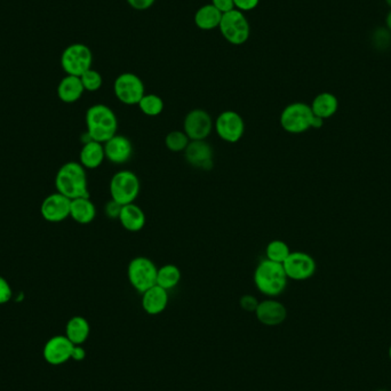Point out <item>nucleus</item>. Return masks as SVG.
I'll use <instances>...</instances> for the list:
<instances>
[{
  "label": "nucleus",
  "mask_w": 391,
  "mask_h": 391,
  "mask_svg": "<svg viewBox=\"0 0 391 391\" xmlns=\"http://www.w3.org/2000/svg\"><path fill=\"white\" fill-rule=\"evenodd\" d=\"M86 134L97 142L106 143L116 135L118 131V119L116 113L106 104H94L88 108L85 116Z\"/></svg>",
  "instance_id": "nucleus-1"
},
{
  "label": "nucleus",
  "mask_w": 391,
  "mask_h": 391,
  "mask_svg": "<svg viewBox=\"0 0 391 391\" xmlns=\"http://www.w3.org/2000/svg\"><path fill=\"white\" fill-rule=\"evenodd\" d=\"M56 191L70 201L90 197L88 173L81 163L68 162L58 168L56 176Z\"/></svg>",
  "instance_id": "nucleus-2"
},
{
  "label": "nucleus",
  "mask_w": 391,
  "mask_h": 391,
  "mask_svg": "<svg viewBox=\"0 0 391 391\" xmlns=\"http://www.w3.org/2000/svg\"><path fill=\"white\" fill-rule=\"evenodd\" d=\"M288 278L281 263L263 259L256 265L254 272V285L261 294L275 298L288 288Z\"/></svg>",
  "instance_id": "nucleus-3"
},
{
  "label": "nucleus",
  "mask_w": 391,
  "mask_h": 391,
  "mask_svg": "<svg viewBox=\"0 0 391 391\" xmlns=\"http://www.w3.org/2000/svg\"><path fill=\"white\" fill-rule=\"evenodd\" d=\"M111 199L120 205L132 204L139 197L141 182L138 175L132 171L117 172L109 183Z\"/></svg>",
  "instance_id": "nucleus-4"
},
{
  "label": "nucleus",
  "mask_w": 391,
  "mask_h": 391,
  "mask_svg": "<svg viewBox=\"0 0 391 391\" xmlns=\"http://www.w3.org/2000/svg\"><path fill=\"white\" fill-rule=\"evenodd\" d=\"M314 113L310 106L303 102L288 104L281 111L279 123L285 132L290 134H302L311 128Z\"/></svg>",
  "instance_id": "nucleus-5"
},
{
  "label": "nucleus",
  "mask_w": 391,
  "mask_h": 391,
  "mask_svg": "<svg viewBox=\"0 0 391 391\" xmlns=\"http://www.w3.org/2000/svg\"><path fill=\"white\" fill-rule=\"evenodd\" d=\"M158 268L152 260L146 256H138L131 260L127 267V278L135 291L143 292L155 286Z\"/></svg>",
  "instance_id": "nucleus-6"
},
{
  "label": "nucleus",
  "mask_w": 391,
  "mask_h": 391,
  "mask_svg": "<svg viewBox=\"0 0 391 391\" xmlns=\"http://www.w3.org/2000/svg\"><path fill=\"white\" fill-rule=\"evenodd\" d=\"M91 49L84 44H72L63 51L61 56L62 69L67 75L81 77L83 74L92 69Z\"/></svg>",
  "instance_id": "nucleus-7"
},
{
  "label": "nucleus",
  "mask_w": 391,
  "mask_h": 391,
  "mask_svg": "<svg viewBox=\"0 0 391 391\" xmlns=\"http://www.w3.org/2000/svg\"><path fill=\"white\" fill-rule=\"evenodd\" d=\"M219 28L222 36L233 45H242L247 42L251 33L249 21L236 8L222 15Z\"/></svg>",
  "instance_id": "nucleus-8"
},
{
  "label": "nucleus",
  "mask_w": 391,
  "mask_h": 391,
  "mask_svg": "<svg viewBox=\"0 0 391 391\" xmlns=\"http://www.w3.org/2000/svg\"><path fill=\"white\" fill-rule=\"evenodd\" d=\"M113 92L117 99L126 106H138L144 97V84L141 78L132 72L118 76L113 84Z\"/></svg>",
  "instance_id": "nucleus-9"
},
{
  "label": "nucleus",
  "mask_w": 391,
  "mask_h": 391,
  "mask_svg": "<svg viewBox=\"0 0 391 391\" xmlns=\"http://www.w3.org/2000/svg\"><path fill=\"white\" fill-rule=\"evenodd\" d=\"M214 128L217 136L226 143L240 142L245 133V123L236 111L226 110L221 113L214 122Z\"/></svg>",
  "instance_id": "nucleus-10"
},
{
  "label": "nucleus",
  "mask_w": 391,
  "mask_h": 391,
  "mask_svg": "<svg viewBox=\"0 0 391 391\" xmlns=\"http://www.w3.org/2000/svg\"><path fill=\"white\" fill-rule=\"evenodd\" d=\"M285 274L288 279L302 281L311 278L316 272L317 265L314 258L308 253L291 252L283 263Z\"/></svg>",
  "instance_id": "nucleus-11"
},
{
  "label": "nucleus",
  "mask_w": 391,
  "mask_h": 391,
  "mask_svg": "<svg viewBox=\"0 0 391 391\" xmlns=\"http://www.w3.org/2000/svg\"><path fill=\"white\" fill-rule=\"evenodd\" d=\"M214 123L212 117L203 109L189 111L183 120V132L190 141H203L213 132Z\"/></svg>",
  "instance_id": "nucleus-12"
},
{
  "label": "nucleus",
  "mask_w": 391,
  "mask_h": 391,
  "mask_svg": "<svg viewBox=\"0 0 391 391\" xmlns=\"http://www.w3.org/2000/svg\"><path fill=\"white\" fill-rule=\"evenodd\" d=\"M70 204L72 201L69 198L56 191L42 201L40 214L46 221L58 224L70 217Z\"/></svg>",
  "instance_id": "nucleus-13"
},
{
  "label": "nucleus",
  "mask_w": 391,
  "mask_h": 391,
  "mask_svg": "<svg viewBox=\"0 0 391 391\" xmlns=\"http://www.w3.org/2000/svg\"><path fill=\"white\" fill-rule=\"evenodd\" d=\"M185 157L188 164L192 167L201 171H210L213 168V148L205 140L190 141L185 150Z\"/></svg>",
  "instance_id": "nucleus-14"
},
{
  "label": "nucleus",
  "mask_w": 391,
  "mask_h": 391,
  "mask_svg": "<svg viewBox=\"0 0 391 391\" xmlns=\"http://www.w3.org/2000/svg\"><path fill=\"white\" fill-rule=\"evenodd\" d=\"M75 344L65 335H56L46 342L44 347V358L52 365H61L72 359Z\"/></svg>",
  "instance_id": "nucleus-15"
},
{
  "label": "nucleus",
  "mask_w": 391,
  "mask_h": 391,
  "mask_svg": "<svg viewBox=\"0 0 391 391\" xmlns=\"http://www.w3.org/2000/svg\"><path fill=\"white\" fill-rule=\"evenodd\" d=\"M106 159L115 165H124L132 158L134 148L132 141L124 135H116L103 143Z\"/></svg>",
  "instance_id": "nucleus-16"
},
{
  "label": "nucleus",
  "mask_w": 391,
  "mask_h": 391,
  "mask_svg": "<svg viewBox=\"0 0 391 391\" xmlns=\"http://www.w3.org/2000/svg\"><path fill=\"white\" fill-rule=\"evenodd\" d=\"M254 314L256 319L265 326H277L288 318V309L279 301L267 299L260 302Z\"/></svg>",
  "instance_id": "nucleus-17"
},
{
  "label": "nucleus",
  "mask_w": 391,
  "mask_h": 391,
  "mask_svg": "<svg viewBox=\"0 0 391 391\" xmlns=\"http://www.w3.org/2000/svg\"><path fill=\"white\" fill-rule=\"evenodd\" d=\"M168 291L160 288L158 285L152 286L149 290L142 293V304L143 310L146 311L147 314L156 316V315L162 314L165 311L168 306Z\"/></svg>",
  "instance_id": "nucleus-18"
},
{
  "label": "nucleus",
  "mask_w": 391,
  "mask_h": 391,
  "mask_svg": "<svg viewBox=\"0 0 391 391\" xmlns=\"http://www.w3.org/2000/svg\"><path fill=\"white\" fill-rule=\"evenodd\" d=\"M118 220L124 229L130 233H138L146 226L147 217L142 208L135 203H132L124 205Z\"/></svg>",
  "instance_id": "nucleus-19"
},
{
  "label": "nucleus",
  "mask_w": 391,
  "mask_h": 391,
  "mask_svg": "<svg viewBox=\"0 0 391 391\" xmlns=\"http://www.w3.org/2000/svg\"><path fill=\"white\" fill-rule=\"evenodd\" d=\"M106 159L103 143L90 140L84 143L79 153V163L86 169H95L103 164Z\"/></svg>",
  "instance_id": "nucleus-20"
},
{
  "label": "nucleus",
  "mask_w": 391,
  "mask_h": 391,
  "mask_svg": "<svg viewBox=\"0 0 391 391\" xmlns=\"http://www.w3.org/2000/svg\"><path fill=\"white\" fill-rule=\"evenodd\" d=\"M85 90L81 77L67 75L62 78L58 86V97L65 103H75L81 100Z\"/></svg>",
  "instance_id": "nucleus-21"
},
{
  "label": "nucleus",
  "mask_w": 391,
  "mask_h": 391,
  "mask_svg": "<svg viewBox=\"0 0 391 391\" xmlns=\"http://www.w3.org/2000/svg\"><path fill=\"white\" fill-rule=\"evenodd\" d=\"M70 217L83 226L92 224L97 217V207L90 197L72 199L70 204Z\"/></svg>",
  "instance_id": "nucleus-22"
},
{
  "label": "nucleus",
  "mask_w": 391,
  "mask_h": 391,
  "mask_svg": "<svg viewBox=\"0 0 391 391\" xmlns=\"http://www.w3.org/2000/svg\"><path fill=\"white\" fill-rule=\"evenodd\" d=\"M310 108L315 116L325 120L335 115L339 109V101L334 94L324 92L315 97Z\"/></svg>",
  "instance_id": "nucleus-23"
},
{
  "label": "nucleus",
  "mask_w": 391,
  "mask_h": 391,
  "mask_svg": "<svg viewBox=\"0 0 391 391\" xmlns=\"http://www.w3.org/2000/svg\"><path fill=\"white\" fill-rule=\"evenodd\" d=\"M90 333H91V326L84 317H72L69 319L67 327H65V336L75 346H81L83 343L86 342Z\"/></svg>",
  "instance_id": "nucleus-24"
},
{
  "label": "nucleus",
  "mask_w": 391,
  "mask_h": 391,
  "mask_svg": "<svg viewBox=\"0 0 391 391\" xmlns=\"http://www.w3.org/2000/svg\"><path fill=\"white\" fill-rule=\"evenodd\" d=\"M222 15L224 14L221 13L217 7H214L210 3V5H205V6L201 7L197 10V13L194 15V22L199 29L213 30L220 26Z\"/></svg>",
  "instance_id": "nucleus-25"
},
{
  "label": "nucleus",
  "mask_w": 391,
  "mask_h": 391,
  "mask_svg": "<svg viewBox=\"0 0 391 391\" xmlns=\"http://www.w3.org/2000/svg\"><path fill=\"white\" fill-rule=\"evenodd\" d=\"M181 272L178 265H165L158 268L157 272V281L156 285L164 288L166 291H171L176 288L181 281Z\"/></svg>",
  "instance_id": "nucleus-26"
},
{
  "label": "nucleus",
  "mask_w": 391,
  "mask_h": 391,
  "mask_svg": "<svg viewBox=\"0 0 391 391\" xmlns=\"http://www.w3.org/2000/svg\"><path fill=\"white\" fill-rule=\"evenodd\" d=\"M290 254H291L290 246L283 240H272L265 247V259L276 262V263L283 265Z\"/></svg>",
  "instance_id": "nucleus-27"
},
{
  "label": "nucleus",
  "mask_w": 391,
  "mask_h": 391,
  "mask_svg": "<svg viewBox=\"0 0 391 391\" xmlns=\"http://www.w3.org/2000/svg\"><path fill=\"white\" fill-rule=\"evenodd\" d=\"M140 110L148 117H157L164 110V101L156 94H144L139 104Z\"/></svg>",
  "instance_id": "nucleus-28"
},
{
  "label": "nucleus",
  "mask_w": 391,
  "mask_h": 391,
  "mask_svg": "<svg viewBox=\"0 0 391 391\" xmlns=\"http://www.w3.org/2000/svg\"><path fill=\"white\" fill-rule=\"evenodd\" d=\"M189 143L190 139L183 131H172L165 138L166 148L171 152H185Z\"/></svg>",
  "instance_id": "nucleus-29"
},
{
  "label": "nucleus",
  "mask_w": 391,
  "mask_h": 391,
  "mask_svg": "<svg viewBox=\"0 0 391 391\" xmlns=\"http://www.w3.org/2000/svg\"><path fill=\"white\" fill-rule=\"evenodd\" d=\"M81 84L84 86L85 91L88 92H97L102 88L103 84V79L101 76L100 72L97 70L90 69L88 72L81 76Z\"/></svg>",
  "instance_id": "nucleus-30"
},
{
  "label": "nucleus",
  "mask_w": 391,
  "mask_h": 391,
  "mask_svg": "<svg viewBox=\"0 0 391 391\" xmlns=\"http://www.w3.org/2000/svg\"><path fill=\"white\" fill-rule=\"evenodd\" d=\"M13 297V291L10 288V283L3 276H0V306L10 302Z\"/></svg>",
  "instance_id": "nucleus-31"
},
{
  "label": "nucleus",
  "mask_w": 391,
  "mask_h": 391,
  "mask_svg": "<svg viewBox=\"0 0 391 391\" xmlns=\"http://www.w3.org/2000/svg\"><path fill=\"white\" fill-rule=\"evenodd\" d=\"M260 301L254 295L246 294L240 299V307L247 313H256V308L259 306Z\"/></svg>",
  "instance_id": "nucleus-32"
},
{
  "label": "nucleus",
  "mask_w": 391,
  "mask_h": 391,
  "mask_svg": "<svg viewBox=\"0 0 391 391\" xmlns=\"http://www.w3.org/2000/svg\"><path fill=\"white\" fill-rule=\"evenodd\" d=\"M122 208H123V205H120L119 203H117V201L111 199V201H108L107 205L104 207V212H106V215H107L109 219L118 220V219H119L120 212H122Z\"/></svg>",
  "instance_id": "nucleus-33"
},
{
  "label": "nucleus",
  "mask_w": 391,
  "mask_h": 391,
  "mask_svg": "<svg viewBox=\"0 0 391 391\" xmlns=\"http://www.w3.org/2000/svg\"><path fill=\"white\" fill-rule=\"evenodd\" d=\"M212 5L217 7L221 13L226 14L230 10H235V3L233 0H212Z\"/></svg>",
  "instance_id": "nucleus-34"
},
{
  "label": "nucleus",
  "mask_w": 391,
  "mask_h": 391,
  "mask_svg": "<svg viewBox=\"0 0 391 391\" xmlns=\"http://www.w3.org/2000/svg\"><path fill=\"white\" fill-rule=\"evenodd\" d=\"M260 0H233L235 7L240 12H246V10H252L258 6Z\"/></svg>",
  "instance_id": "nucleus-35"
},
{
  "label": "nucleus",
  "mask_w": 391,
  "mask_h": 391,
  "mask_svg": "<svg viewBox=\"0 0 391 391\" xmlns=\"http://www.w3.org/2000/svg\"><path fill=\"white\" fill-rule=\"evenodd\" d=\"M133 8L138 10H146L155 3L156 0H127Z\"/></svg>",
  "instance_id": "nucleus-36"
},
{
  "label": "nucleus",
  "mask_w": 391,
  "mask_h": 391,
  "mask_svg": "<svg viewBox=\"0 0 391 391\" xmlns=\"http://www.w3.org/2000/svg\"><path fill=\"white\" fill-rule=\"evenodd\" d=\"M85 358H86V350L81 346L74 347L72 353V359H74L76 362H81V360H84Z\"/></svg>",
  "instance_id": "nucleus-37"
},
{
  "label": "nucleus",
  "mask_w": 391,
  "mask_h": 391,
  "mask_svg": "<svg viewBox=\"0 0 391 391\" xmlns=\"http://www.w3.org/2000/svg\"><path fill=\"white\" fill-rule=\"evenodd\" d=\"M324 126V119L319 118V117L315 116L313 118V122H311V128H315V130H318V128H322Z\"/></svg>",
  "instance_id": "nucleus-38"
},
{
  "label": "nucleus",
  "mask_w": 391,
  "mask_h": 391,
  "mask_svg": "<svg viewBox=\"0 0 391 391\" xmlns=\"http://www.w3.org/2000/svg\"><path fill=\"white\" fill-rule=\"evenodd\" d=\"M385 24H387V28L391 31V10L388 15H387V19H385Z\"/></svg>",
  "instance_id": "nucleus-39"
},
{
  "label": "nucleus",
  "mask_w": 391,
  "mask_h": 391,
  "mask_svg": "<svg viewBox=\"0 0 391 391\" xmlns=\"http://www.w3.org/2000/svg\"><path fill=\"white\" fill-rule=\"evenodd\" d=\"M385 3H387V5L391 8V0H385Z\"/></svg>",
  "instance_id": "nucleus-40"
},
{
  "label": "nucleus",
  "mask_w": 391,
  "mask_h": 391,
  "mask_svg": "<svg viewBox=\"0 0 391 391\" xmlns=\"http://www.w3.org/2000/svg\"><path fill=\"white\" fill-rule=\"evenodd\" d=\"M389 358L391 359V346L390 348H389Z\"/></svg>",
  "instance_id": "nucleus-41"
},
{
  "label": "nucleus",
  "mask_w": 391,
  "mask_h": 391,
  "mask_svg": "<svg viewBox=\"0 0 391 391\" xmlns=\"http://www.w3.org/2000/svg\"><path fill=\"white\" fill-rule=\"evenodd\" d=\"M376 391H387V390H383V389H381V390H376Z\"/></svg>",
  "instance_id": "nucleus-42"
}]
</instances>
